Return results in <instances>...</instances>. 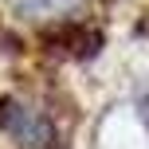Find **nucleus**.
<instances>
[{"mask_svg": "<svg viewBox=\"0 0 149 149\" xmlns=\"http://www.w3.org/2000/svg\"><path fill=\"white\" fill-rule=\"evenodd\" d=\"M0 130L12 134L20 149H63L59 145V134H55V122L43 118L36 106L20 102L16 94L0 98Z\"/></svg>", "mask_w": 149, "mask_h": 149, "instance_id": "f257e3e1", "label": "nucleus"}, {"mask_svg": "<svg viewBox=\"0 0 149 149\" xmlns=\"http://www.w3.org/2000/svg\"><path fill=\"white\" fill-rule=\"evenodd\" d=\"M43 43H51V51H63V55H74V59H86V55L98 51L102 36L86 24H59L55 31H47Z\"/></svg>", "mask_w": 149, "mask_h": 149, "instance_id": "f03ea898", "label": "nucleus"}, {"mask_svg": "<svg viewBox=\"0 0 149 149\" xmlns=\"http://www.w3.org/2000/svg\"><path fill=\"white\" fill-rule=\"evenodd\" d=\"M137 110H141V118L149 126V86H141V94H137Z\"/></svg>", "mask_w": 149, "mask_h": 149, "instance_id": "7ed1b4c3", "label": "nucleus"}]
</instances>
